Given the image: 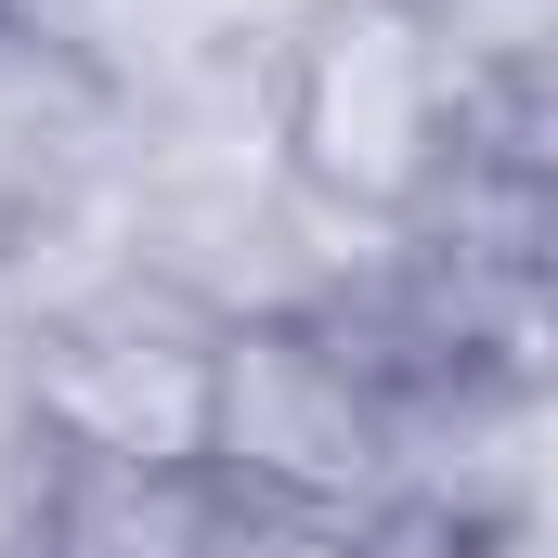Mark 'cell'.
Wrapping results in <instances>:
<instances>
[{
	"instance_id": "6da1fadb",
	"label": "cell",
	"mask_w": 558,
	"mask_h": 558,
	"mask_svg": "<svg viewBox=\"0 0 558 558\" xmlns=\"http://www.w3.org/2000/svg\"><path fill=\"white\" fill-rule=\"evenodd\" d=\"M481 105L428 26V0H325L299 39L274 52V156L286 182L364 234V247H403L441 182L468 169Z\"/></svg>"
},
{
	"instance_id": "7a4b0ae2",
	"label": "cell",
	"mask_w": 558,
	"mask_h": 558,
	"mask_svg": "<svg viewBox=\"0 0 558 558\" xmlns=\"http://www.w3.org/2000/svg\"><path fill=\"white\" fill-rule=\"evenodd\" d=\"M0 325H13V416L52 441L65 481H208L221 312H195L143 260H105Z\"/></svg>"
},
{
	"instance_id": "3957f363",
	"label": "cell",
	"mask_w": 558,
	"mask_h": 558,
	"mask_svg": "<svg viewBox=\"0 0 558 558\" xmlns=\"http://www.w3.org/2000/svg\"><path fill=\"white\" fill-rule=\"evenodd\" d=\"M208 481L247 507H286V520H351V533L403 520V390L351 312L221 325Z\"/></svg>"
},
{
	"instance_id": "277c9868",
	"label": "cell",
	"mask_w": 558,
	"mask_h": 558,
	"mask_svg": "<svg viewBox=\"0 0 558 558\" xmlns=\"http://www.w3.org/2000/svg\"><path fill=\"white\" fill-rule=\"evenodd\" d=\"M325 0H65V26L118 78H195V65H274Z\"/></svg>"
},
{
	"instance_id": "5b68a950",
	"label": "cell",
	"mask_w": 558,
	"mask_h": 558,
	"mask_svg": "<svg viewBox=\"0 0 558 558\" xmlns=\"http://www.w3.org/2000/svg\"><path fill=\"white\" fill-rule=\"evenodd\" d=\"M428 26H441L468 105L507 92V78H546V65H558V0H428Z\"/></svg>"
},
{
	"instance_id": "8992f818",
	"label": "cell",
	"mask_w": 558,
	"mask_h": 558,
	"mask_svg": "<svg viewBox=\"0 0 558 558\" xmlns=\"http://www.w3.org/2000/svg\"><path fill=\"white\" fill-rule=\"evenodd\" d=\"M481 143H494L520 182H546V195H558V65H546V78H507V92H481Z\"/></svg>"
}]
</instances>
